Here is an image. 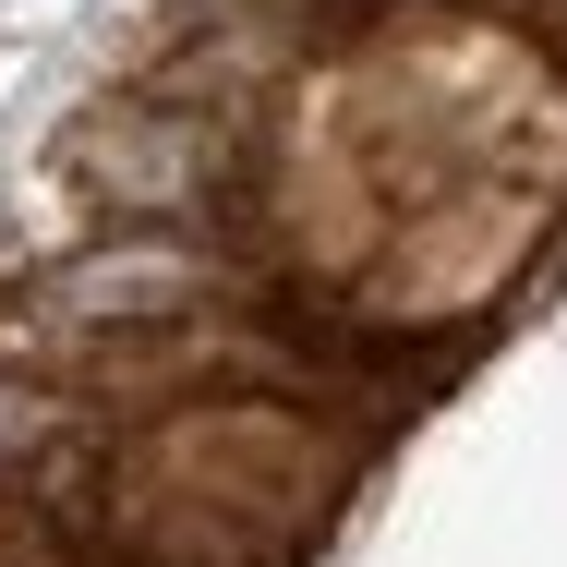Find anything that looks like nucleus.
<instances>
[]
</instances>
